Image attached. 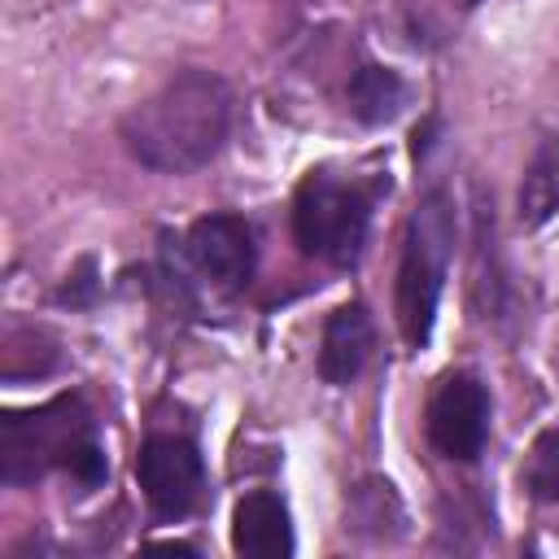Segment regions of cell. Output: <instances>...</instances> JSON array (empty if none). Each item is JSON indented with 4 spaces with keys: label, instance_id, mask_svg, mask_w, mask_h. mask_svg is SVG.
<instances>
[{
    "label": "cell",
    "instance_id": "obj_1",
    "mask_svg": "<svg viewBox=\"0 0 559 559\" xmlns=\"http://www.w3.org/2000/svg\"><path fill=\"white\" fill-rule=\"evenodd\" d=\"M231 131V87L210 70H179L122 118L127 153L157 175L210 166Z\"/></svg>",
    "mask_w": 559,
    "mask_h": 559
},
{
    "label": "cell",
    "instance_id": "obj_2",
    "mask_svg": "<svg viewBox=\"0 0 559 559\" xmlns=\"http://www.w3.org/2000/svg\"><path fill=\"white\" fill-rule=\"evenodd\" d=\"M70 472L83 489L109 476L105 450L96 441V415L79 393H57L31 411H4L0 419V480L31 485L44 472Z\"/></svg>",
    "mask_w": 559,
    "mask_h": 559
},
{
    "label": "cell",
    "instance_id": "obj_3",
    "mask_svg": "<svg viewBox=\"0 0 559 559\" xmlns=\"http://www.w3.org/2000/svg\"><path fill=\"white\" fill-rule=\"evenodd\" d=\"M450 249H454V201L441 188H432L406 223L402 262H397V328L411 349H424L432 336Z\"/></svg>",
    "mask_w": 559,
    "mask_h": 559
},
{
    "label": "cell",
    "instance_id": "obj_4",
    "mask_svg": "<svg viewBox=\"0 0 559 559\" xmlns=\"http://www.w3.org/2000/svg\"><path fill=\"white\" fill-rule=\"evenodd\" d=\"M371 227V192L332 170H310L293 197V240L306 258L354 266Z\"/></svg>",
    "mask_w": 559,
    "mask_h": 559
},
{
    "label": "cell",
    "instance_id": "obj_5",
    "mask_svg": "<svg viewBox=\"0 0 559 559\" xmlns=\"http://www.w3.org/2000/svg\"><path fill=\"white\" fill-rule=\"evenodd\" d=\"M135 480L144 489V502L157 520H183L205 489V459L197 441L179 432H153L144 437L135 454Z\"/></svg>",
    "mask_w": 559,
    "mask_h": 559
},
{
    "label": "cell",
    "instance_id": "obj_6",
    "mask_svg": "<svg viewBox=\"0 0 559 559\" xmlns=\"http://www.w3.org/2000/svg\"><path fill=\"white\" fill-rule=\"evenodd\" d=\"M489 411H493L489 389L467 371H450L428 397V441H432V450L454 459V463H472L485 450Z\"/></svg>",
    "mask_w": 559,
    "mask_h": 559
},
{
    "label": "cell",
    "instance_id": "obj_7",
    "mask_svg": "<svg viewBox=\"0 0 559 559\" xmlns=\"http://www.w3.org/2000/svg\"><path fill=\"white\" fill-rule=\"evenodd\" d=\"M183 249L192 258V266L223 293H236L253 280L258 266V245H253V227L240 214H205L188 227Z\"/></svg>",
    "mask_w": 559,
    "mask_h": 559
},
{
    "label": "cell",
    "instance_id": "obj_8",
    "mask_svg": "<svg viewBox=\"0 0 559 559\" xmlns=\"http://www.w3.org/2000/svg\"><path fill=\"white\" fill-rule=\"evenodd\" d=\"M231 550L245 559H288L297 550L288 502L275 489H249L231 511Z\"/></svg>",
    "mask_w": 559,
    "mask_h": 559
},
{
    "label": "cell",
    "instance_id": "obj_9",
    "mask_svg": "<svg viewBox=\"0 0 559 559\" xmlns=\"http://www.w3.org/2000/svg\"><path fill=\"white\" fill-rule=\"evenodd\" d=\"M371 349V319L362 310V301H345L328 314L323 323V341H319V376L328 384H349Z\"/></svg>",
    "mask_w": 559,
    "mask_h": 559
},
{
    "label": "cell",
    "instance_id": "obj_10",
    "mask_svg": "<svg viewBox=\"0 0 559 559\" xmlns=\"http://www.w3.org/2000/svg\"><path fill=\"white\" fill-rule=\"evenodd\" d=\"M515 210H520L524 227H542L559 214V135H542L533 144L524 179H520Z\"/></svg>",
    "mask_w": 559,
    "mask_h": 559
},
{
    "label": "cell",
    "instance_id": "obj_11",
    "mask_svg": "<svg viewBox=\"0 0 559 559\" xmlns=\"http://www.w3.org/2000/svg\"><path fill=\"white\" fill-rule=\"evenodd\" d=\"M349 114L367 127H380V122H393L406 105V79L389 66H376V61H362L354 74H349Z\"/></svg>",
    "mask_w": 559,
    "mask_h": 559
},
{
    "label": "cell",
    "instance_id": "obj_12",
    "mask_svg": "<svg viewBox=\"0 0 559 559\" xmlns=\"http://www.w3.org/2000/svg\"><path fill=\"white\" fill-rule=\"evenodd\" d=\"M524 485L537 502H555L559 507V428L542 432L528 450V463H524Z\"/></svg>",
    "mask_w": 559,
    "mask_h": 559
}]
</instances>
